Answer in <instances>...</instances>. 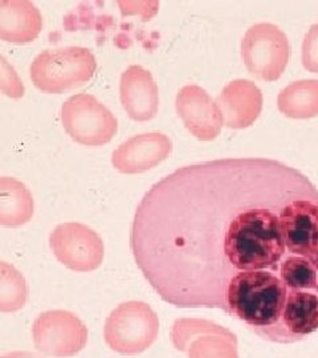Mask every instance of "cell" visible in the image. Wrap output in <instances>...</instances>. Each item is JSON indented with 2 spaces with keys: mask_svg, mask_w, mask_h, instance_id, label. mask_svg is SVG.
I'll return each mask as SVG.
<instances>
[{
  "mask_svg": "<svg viewBox=\"0 0 318 358\" xmlns=\"http://www.w3.org/2000/svg\"><path fill=\"white\" fill-rule=\"evenodd\" d=\"M315 189L300 170L269 158L180 167L137 207L130 235L136 263L166 303L226 312L232 278L280 271L284 215Z\"/></svg>",
  "mask_w": 318,
  "mask_h": 358,
  "instance_id": "1",
  "label": "cell"
},
{
  "mask_svg": "<svg viewBox=\"0 0 318 358\" xmlns=\"http://www.w3.org/2000/svg\"><path fill=\"white\" fill-rule=\"evenodd\" d=\"M288 287L269 271L240 272L229 282L226 313L245 322L261 338L292 344L282 327Z\"/></svg>",
  "mask_w": 318,
  "mask_h": 358,
  "instance_id": "2",
  "label": "cell"
},
{
  "mask_svg": "<svg viewBox=\"0 0 318 358\" xmlns=\"http://www.w3.org/2000/svg\"><path fill=\"white\" fill-rule=\"evenodd\" d=\"M96 68V57L88 48L64 47L38 53L31 64V78L43 92L62 93L89 81Z\"/></svg>",
  "mask_w": 318,
  "mask_h": 358,
  "instance_id": "3",
  "label": "cell"
},
{
  "mask_svg": "<svg viewBox=\"0 0 318 358\" xmlns=\"http://www.w3.org/2000/svg\"><path fill=\"white\" fill-rule=\"evenodd\" d=\"M159 332V320L150 306L127 301L110 313L103 337L112 350L121 355H138L153 345Z\"/></svg>",
  "mask_w": 318,
  "mask_h": 358,
  "instance_id": "4",
  "label": "cell"
},
{
  "mask_svg": "<svg viewBox=\"0 0 318 358\" xmlns=\"http://www.w3.org/2000/svg\"><path fill=\"white\" fill-rule=\"evenodd\" d=\"M291 57V45L280 28L270 23L251 27L242 41V59L248 72L264 81H276Z\"/></svg>",
  "mask_w": 318,
  "mask_h": 358,
  "instance_id": "5",
  "label": "cell"
},
{
  "mask_svg": "<svg viewBox=\"0 0 318 358\" xmlns=\"http://www.w3.org/2000/svg\"><path fill=\"white\" fill-rule=\"evenodd\" d=\"M62 121L66 133L84 146H102L118 130L115 115L88 93L75 94L63 103Z\"/></svg>",
  "mask_w": 318,
  "mask_h": 358,
  "instance_id": "6",
  "label": "cell"
},
{
  "mask_svg": "<svg viewBox=\"0 0 318 358\" xmlns=\"http://www.w3.org/2000/svg\"><path fill=\"white\" fill-rule=\"evenodd\" d=\"M34 344L40 353L52 357H73L88 343V328L68 310H48L32 327Z\"/></svg>",
  "mask_w": 318,
  "mask_h": 358,
  "instance_id": "7",
  "label": "cell"
},
{
  "mask_svg": "<svg viewBox=\"0 0 318 358\" xmlns=\"http://www.w3.org/2000/svg\"><path fill=\"white\" fill-rule=\"evenodd\" d=\"M173 344L189 358H239L238 338L229 329L201 319H178L173 327Z\"/></svg>",
  "mask_w": 318,
  "mask_h": 358,
  "instance_id": "8",
  "label": "cell"
},
{
  "mask_svg": "<svg viewBox=\"0 0 318 358\" xmlns=\"http://www.w3.org/2000/svg\"><path fill=\"white\" fill-rule=\"evenodd\" d=\"M52 251L57 260L76 272L99 268L103 260V242L96 231L77 222L59 224L50 236Z\"/></svg>",
  "mask_w": 318,
  "mask_h": 358,
  "instance_id": "9",
  "label": "cell"
},
{
  "mask_svg": "<svg viewBox=\"0 0 318 358\" xmlns=\"http://www.w3.org/2000/svg\"><path fill=\"white\" fill-rule=\"evenodd\" d=\"M175 106L185 127L201 141L215 140L224 125L217 101L199 85L180 88Z\"/></svg>",
  "mask_w": 318,
  "mask_h": 358,
  "instance_id": "10",
  "label": "cell"
},
{
  "mask_svg": "<svg viewBox=\"0 0 318 358\" xmlns=\"http://www.w3.org/2000/svg\"><path fill=\"white\" fill-rule=\"evenodd\" d=\"M171 150L173 142L164 133H143L121 143L112 154V164L124 174L143 173L165 161Z\"/></svg>",
  "mask_w": 318,
  "mask_h": 358,
  "instance_id": "11",
  "label": "cell"
},
{
  "mask_svg": "<svg viewBox=\"0 0 318 358\" xmlns=\"http://www.w3.org/2000/svg\"><path fill=\"white\" fill-rule=\"evenodd\" d=\"M231 129L251 127L263 109V93L251 80H233L219 93L215 100Z\"/></svg>",
  "mask_w": 318,
  "mask_h": 358,
  "instance_id": "12",
  "label": "cell"
},
{
  "mask_svg": "<svg viewBox=\"0 0 318 358\" xmlns=\"http://www.w3.org/2000/svg\"><path fill=\"white\" fill-rule=\"evenodd\" d=\"M121 103L134 121H149L158 113L159 93L153 75L140 65H130L121 75Z\"/></svg>",
  "mask_w": 318,
  "mask_h": 358,
  "instance_id": "13",
  "label": "cell"
},
{
  "mask_svg": "<svg viewBox=\"0 0 318 358\" xmlns=\"http://www.w3.org/2000/svg\"><path fill=\"white\" fill-rule=\"evenodd\" d=\"M43 16L28 0L0 1V38L15 44H26L38 38Z\"/></svg>",
  "mask_w": 318,
  "mask_h": 358,
  "instance_id": "14",
  "label": "cell"
},
{
  "mask_svg": "<svg viewBox=\"0 0 318 358\" xmlns=\"http://www.w3.org/2000/svg\"><path fill=\"white\" fill-rule=\"evenodd\" d=\"M282 327L291 343L304 340L318 331V296L304 291H289L282 313Z\"/></svg>",
  "mask_w": 318,
  "mask_h": 358,
  "instance_id": "15",
  "label": "cell"
},
{
  "mask_svg": "<svg viewBox=\"0 0 318 358\" xmlns=\"http://www.w3.org/2000/svg\"><path fill=\"white\" fill-rule=\"evenodd\" d=\"M34 215V198L26 185L10 177L0 178V224L19 227Z\"/></svg>",
  "mask_w": 318,
  "mask_h": 358,
  "instance_id": "16",
  "label": "cell"
},
{
  "mask_svg": "<svg viewBox=\"0 0 318 358\" xmlns=\"http://www.w3.org/2000/svg\"><path fill=\"white\" fill-rule=\"evenodd\" d=\"M277 106L289 118H312L318 115V80H300L281 90Z\"/></svg>",
  "mask_w": 318,
  "mask_h": 358,
  "instance_id": "17",
  "label": "cell"
},
{
  "mask_svg": "<svg viewBox=\"0 0 318 358\" xmlns=\"http://www.w3.org/2000/svg\"><path fill=\"white\" fill-rule=\"evenodd\" d=\"M28 287L24 276L11 264L0 263V310L15 312L26 306Z\"/></svg>",
  "mask_w": 318,
  "mask_h": 358,
  "instance_id": "18",
  "label": "cell"
},
{
  "mask_svg": "<svg viewBox=\"0 0 318 358\" xmlns=\"http://www.w3.org/2000/svg\"><path fill=\"white\" fill-rule=\"evenodd\" d=\"M280 278L291 291L317 289L318 271L303 256H287L281 263Z\"/></svg>",
  "mask_w": 318,
  "mask_h": 358,
  "instance_id": "19",
  "label": "cell"
},
{
  "mask_svg": "<svg viewBox=\"0 0 318 358\" xmlns=\"http://www.w3.org/2000/svg\"><path fill=\"white\" fill-rule=\"evenodd\" d=\"M303 64L309 72L318 73V24L306 32L303 43Z\"/></svg>",
  "mask_w": 318,
  "mask_h": 358,
  "instance_id": "20",
  "label": "cell"
},
{
  "mask_svg": "<svg viewBox=\"0 0 318 358\" xmlns=\"http://www.w3.org/2000/svg\"><path fill=\"white\" fill-rule=\"evenodd\" d=\"M0 81H1V90L13 99L23 97L24 94V87L20 83L19 77L16 72L13 71V66L8 65L4 57H1V75H0Z\"/></svg>",
  "mask_w": 318,
  "mask_h": 358,
  "instance_id": "21",
  "label": "cell"
},
{
  "mask_svg": "<svg viewBox=\"0 0 318 358\" xmlns=\"http://www.w3.org/2000/svg\"><path fill=\"white\" fill-rule=\"evenodd\" d=\"M1 358H43L32 353V352H11V353H7L4 355Z\"/></svg>",
  "mask_w": 318,
  "mask_h": 358,
  "instance_id": "22",
  "label": "cell"
},
{
  "mask_svg": "<svg viewBox=\"0 0 318 358\" xmlns=\"http://www.w3.org/2000/svg\"><path fill=\"white\" fill-rule=\"evenodd\" d=\"M317 292H318V285H317Z\"/></svg>",
  "mask_w": 318,
  "mask_h": 358,
  "instance_id": "23",
  "label": "cell"
}]
</instances>
